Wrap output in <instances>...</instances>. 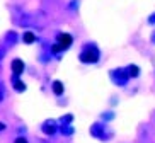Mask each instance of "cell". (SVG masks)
<instances>
[{"label": "cell", "mask_w": 155, "mask_h": 143, "mask_svg": "<svg viewBox=\"0 0 155 143\" xmlns=\"http://www.w3.org/2000/svg\"><path fill=\"white\" fill-rule=\"evenodd\" d=\"M14 143H28V141H26V138H17Z\"/></svg>", "instance_id": "cell-9"}, {"label": "cell", "mask_w": 155, "mask_h": 143, "mask_svg": "<svg viewBox=\"0 0 155 143\" xmlns=\"http://www.w3.org/2000/svg\"><path fill=\"white\" fill-rule=\"evenodd\" d=\"M14 89H15V90H19V92L26 90V85H24V82H21V80H19L15 75H14Z\"/></svg>", "instance_id": "cell-6"}, {"label": "cell", "mask_w": 155, "mask_h": 143, "mask_svg": "<svg viewBox=\"0 0 155 143\" xmlns=\"http://www.w3.org/2000/svg\"><path fill=\"white\" fill-rule=\"evenodd\" d=\"M22 39H24V43H28V44H31V43H34L36 41V36L32 34V32H24V36H22Z\"/></svg>", "instance_id": "cell-7"}, {"label": "cell", "mask_w": 155, "mask_h": 143, "mask_svg": "<svg viewBox=\"0 0 155 143\" xmlns=\"http://www.w3.org/2000/svg\"><path fill=\"white\" fill-rule=\"evenodd\" d=\"M80 60L84 63H96L99 60V51H97L96 46H87L85 50L82 51V55H80Z\"/></svg>", "instance_id": "cell-2"}, {"label": "cell", "mask_w": 155, "mask_h": 143, "mask_svg": "<svg viewBox=\"0 0 155 143\" xmlns=\"http://www.w3.org/2000/svg\"><path fill=\"white\" fill-rule=\"evenodd\" d=\"M43 131H45L46 135H53L56 131V123H55V121H48V123H45Z\"/></svg>", "instance_id": "cell-4"}, {"label": "cell", "mask_w": 155, "mask_h": 143, "mask_svg": "<svg viewBox=\"0 0 155 143\" xmlns=\"http://www.w3.org/2000/svg\"><path fill=\"white\" fill-rule=\"evenodd\" d=\"M12 70H14V75H15V77H19V75L24 72V61L19 60V58H15V60L12 61Z\"/></svg>", "instance_id": "cell-3"}, {"label": "cell", "mask_w": 155, "mask_h": 143, "mask_svg": "<svg viewBox=\"0 0 155 143\" xmlns=\"http://www.w3.org/2000/svg\"><path fill=\"white\" fill-rule=\"evenodd\" d=\"M72 43H73V37L70 36V34H67V32H61V34H58V43L51 48V51H53V53H60V51L70 48Z\"/></svg>", "instance_id": "cell-1"}, {"label": "cell", "mask_w": 155, "mask_h": 143, "mask_svg": "<svg viewBox=\"0 0 155 143\" xmlns=\"http://www.w3.org/2000/svg\"><path fill=\"white\" fill-rule=\"evenodd\" d=\"M2 129H5V125H4V123H0V131H2Z\"/></svg>", "instance_id": "cell-10"}, {"label": "cell", "mask_w": 155, "mask_h": 143, "mask_svg": "<svg viewBox=\"0 0 155 143\" xmlns=\"http://www.w3.org/2000/svg\"><path fill=\"white\" fill-rule=\"evenodd\" d=\"M130 75H133V77H137L138 75V67H130Z\"/></svg>", "instance_id": "cell-8"}, {"label": "cell", "mask_w": 155, "mask_h": 143, "mask_svg": "<svg viewBox=\"0 0 155 143\" xmlns=\"http://www.w3.org/2000/svg\"><path fill=\"white\" fill-rule=\"evenodd\" d=\"M53 92H55L56 96H61V94H63V83L58 82V80L53 82Z\"/></svg>", "instance_id": "cell-5"}]
</instances>
